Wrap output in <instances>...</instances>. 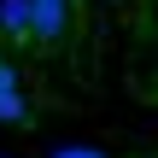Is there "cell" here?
Instances as JSON below:
<instances>
[{
  "instance_id": "obj_2",
  "label": "cell",
  "mask_w": 158,
  "mask_h": 158,
  "mask_svg": "<svg viewBox=\"0 0 158 158\" xmlns=\"http://www.w3.org/2000/svg\"><path fill=\"white\" fill-rule=\"evenodd\" d=\"M29 117V106H23V82H18V70L0 59V123H23Z\"/></svg>"
},
{
  "instance_id": "obj_3",
  "label": "cell",
  "mask_w": 158,
  "mask_h": 158,
  "mask_svg": "<svg viewBox=\"0 0 158 158\" xmlns=\"http://www.w3.org/2000/svg\"><path fill=\"white\" fill-rule=\"evenodd\" d=\"M0 29L12 41H35V18H29V0H0Z\"/></svg>"
},
{
  "instance_id": "obj_4",
  "label": "cell",
  "mask_w": 158,
  "mask_h": 158,
  "mask_svg": "<svg viewBox=\"0 0 158 158\" xmlns=\"http://www.w3.org/2000/svg\"><path fill=\"white\" fill-rule=\"evenodd\" d=\"M53 158H106V152H94V147H59Z\"/></svg>"
},
{
  "instance_id": "obj_1",
  "label": "cell",
  "mask_w": 158,
  "mask_h": 158,
  "mask_svg": "<svg viewBox=\"0 0 158 158\" xmlns=\"http://www.w3.org/2000/svg\"><path fill=\"white\" fill-rule=\"evenodd\" d=\"M29 18H35V41H41V47H53V41H64V35H70L76 6H70V0H29Z\"/></svg>"
}]
</instances>
